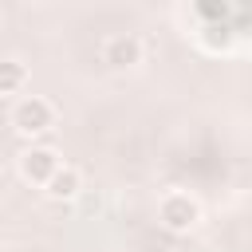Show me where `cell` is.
<instances>
[{
	"label": "cell",
	"mask_w": 252,
	"mask_h": 252,
	"mask_svg": "<svg viewBox=\"0 0 252 252\" xmlns=\"http://www.w3.org/2000/svg\"><path fill=\"white\" fill-rule=\"evenodd\" d=\"M24 87H28V67H24V59H16V55L0 59V94H20Z\"/></svg>",
	"instance_id": "obj_6"
},
{
	"label": "cell",
	"mask_w": 252,
	"mask_h": 252,
	"mask_svg": "<svg viewBox=\"0 0 252 252\" xmlns=\"http://www.w3.org/2000/svg\"><path fill=\"white\" fill-rule=\"evenodd\" d=\"M28 4H51V0H28Z\"/></svg>",
	"instance_id": "obj_8"
},
{
	"label": "cell",
	"mask_w": 252,
	"mask_h": 252,
	"mask_svg": "<svg viewBox=\"0 0 252 252\" xmlns=\"http://www.w3.org/2000/svg\"><path fill=\"white\" fill-rule=\"evenodd\" d=\"M51 201H75L79 193H83V173L75 169V165H67V161H59L55 169H51V177L39 185Z\"/></svg>",
	"instance_id": "obj_5"
},
{
	"label": "cell",
	"mask_w": 252,
	"mask_h": 252,
	"mask_svg": "<svg viewBox=\"0 0 252 252\" xmlns=\"http://www.w3.org/2000/svg\"><path fill=\"white\" fill-rule=\"evenodd\" d=\"M158 220H161V228H169L177 236L181 232H193L201 224V201L193 193H185V189H169L158 201Z\"/></svg>",
	"instance_id": "obj_2"
},
{
	"label": "cell",
	"mask_w": 252,
	"mask_h": 252,
	"mask_svg": "<svg viewBox=\"0 0 252 252\" xmlns=\"http://www.w3.org/2000/svg\"><path fill=\"white\" fill-rule=\"evenodd\" d=\"M0 252H8V244H4V240H0Z\"/></svg>",
	"instance_id": "obj_9"
},
{
	"label": "cell",
	"mask_w": 252,
	"mask_h": 252,
	"mask_svg": "<svg viewBox=\"0 0 252 252\" xmlns=\"http://www.w3.org/2000/svg\"><path fill=\"white\" fill-rule=\"evenodd\" d=\"M59 161H63V158H59L55 146H28V150L16 158V169H20V177H24L28 185H43Z\"/></svg>",
	"instance_id": "obj_3"
},
{
	"label": "cell",
	"mask_w": 252,
	"mask_h": 252,
	"mask_svg": "<svg viewBox=\"0 0 252 252\" xmlns=\"http://www.w3.org/2000/svg\"><path fill=\"white\" fill-rule=\"evenodd\" d=\"M55 118H59V110H55V102L43 98V94H24V98H16V106H12V130H16L20 138H39V134H47V130L55 126Z\"/></svg>",
	"instance_id": "obj_1"
},
{
	"label": "cell",
	"mask_w": 252,
	"mask_h": 252,
	"mask_svg": "<svg viewBox=\"0 0 252 252\" xmlns=\"http://www.w3.org/2000/svg\"><path fill=\"white\" fill-rule=\"evenodd\" d=\"M142 39L138 35H130V32H118V35H110L106 43H102V63H110L114 71H130V67H138L142 63Z\"/></svg>",
	"instance_id": "obj_4"
},
{
	"label": "cell",
	"mask_w": 252,
	"mask_h": 252,
	"mask_svg": "<svg viewBox=\"0 0 252 252\" xmlns=\"http://www.w3.org/2000/svg\"><path fill=\"white\" fill-rule=\"evenodd\" d=\"M201 43H205V51H232V32L228 28H205Z\"/></svg>",
	"instance_id": "obj_7"
}]
</instances>
